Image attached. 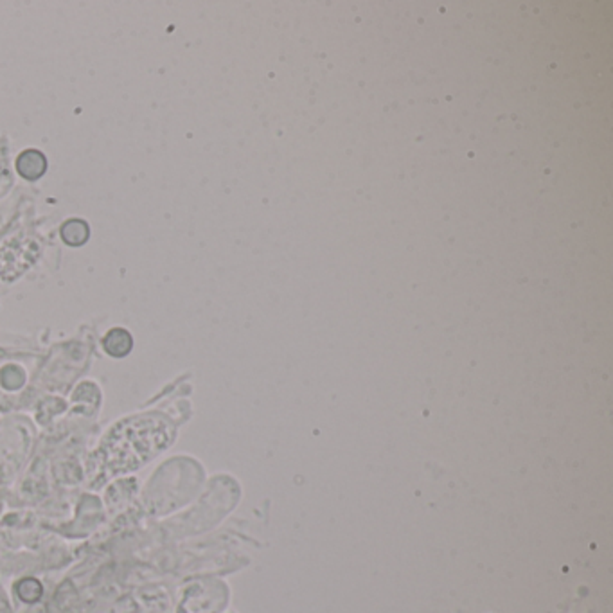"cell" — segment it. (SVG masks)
Masks as SVG:
<instances>
[{"instance_id": "cell-3", "label": "cell", "mask_w": 613, "mask_h": 613, "mask_svg": "<svg viewBox=\"0 0 613 613\" xmlns=\"http://www.w3.org/2000/svg\"><path fill=\"white\" fill-rule=\"evenodd\" d=\"M103 347L110 356L123 358L130 354L133 349V338L126 329L115 328L107 333V337L103 338Z\"/></svg>"}, {"instance_id": "cell-5", "label": "cell", "mask_w": 613, "mask_h": 613, "mask_svg": "<svg viewBox=\"0 0 613 613\" xmlns=\"http://www.w3.org/2000/svg\"><path fill=\"white\" fill-rule=\"evenodd\" d=\"M17 596L20 597L24 603H36V600L42 597V584L38 580H33V577H26L17 584Z\"/></svg>"}, {"instance_id": "cell-6", "label": "cell", "mask_w": 613, "mask_h": 613, "mask_svg": "<svg viewBox=\"0 0 613 613\" xmlns=\"http://www.w3.org/2000/svg\"><path fill=\"white\" fill-rule=\"evenodd\" d=\"M24 371H22L20 367H15V365H8L4 367L2 371H0V384L2 387L8 388V391H17L24 385Z\"/></svg>"}, {"instance_id": "cell-2", "label": "cell", "mask_w": 613, "mask_h": 613, "mask_svg": "<svg viewBox=\"0 0 613 613\" xmlns=\"http://www.w3.org/2000/svg\"><path fill=\"white\" fill-rule=\"evenodd\" d=\"M17 171L26 180H38L47 171V158L38 149H26L17 158Z\"/></svg>"}, {"instance_id": "cell-1", "label": "cell", "mask_w": 613, "mask_h": 613, "mask_svg": "<svg viewBox=\"0 0 613 613\" xmlns=\"http://www.w3.org/2000/svg\"><path fill=\"white\" fill-rule=\"evenodd\" d=\"M171 430L160 418L142 416L115 426L98 453V478L105 482L115 475L135 469L169 444Z\"/></svg>"}, {"instance_id": "cell-4", "label": "cell", "mask_w": 613, "mask_h": 613, "mask_svg": "<svg viewBox=\"0 0 613 613\" xmlns=\"http://www.w3.org/2000/svg\"><path fill=\"white\" fill-rule=\"evenodd\" d=\"M90 236V229L83 220H68L61 227V239L70 247L85 245Z\"/></svg>"}]
</instances>
